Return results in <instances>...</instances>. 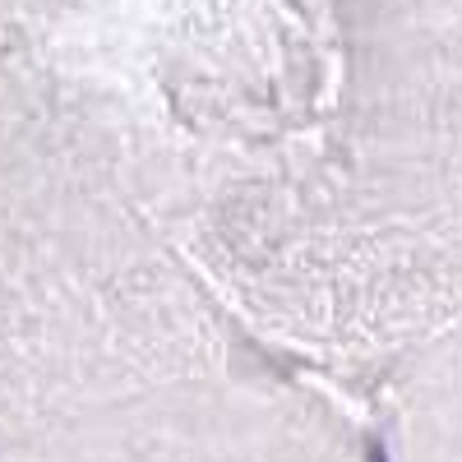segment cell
Returning <instances> with one entry per match:
<instances>
[{
	"instance_id": "cell-1",
	"label": "cell",
	"mask_w": 462,
	"mask_h": 462,
	"mask_svg": "<svg viewBox=\"0 0 462 462\" xmlns=\"http://www.w3.org/2000/svg\"><path fill=\"white\" fill-rule=\"evenodd\" d=\"M365 462H389V448H383L379 439H370L365 444Z\"/></svg>"
}]
</instances>
